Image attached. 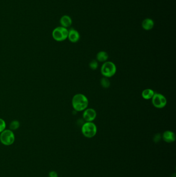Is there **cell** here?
Returning a JSON list of instances; mask_svg holds the SVG:
<instances>
[{
    "instance_id": "obj_1",
    "label": "cell",
    "mask_w": 176,
    "mask_h": 177,
    "mask_svg": "<svg viewBox=\"0 0 176 177\" xmlns=\"http://www.w3.org/2000/svg\"><path fill=\"white\" fill-rule=\"evenodd\" d=\"M89 105L87 97L83 94H76L72 99V105L76 111H83L87 108Z\"/></svg>"
},
{
    "instance_id": "obj_2",
    "label": "cell",
    "mask_w": 176,
    "mask_h": 177,
    "mask_svg": "<svg viewBox=\"0 0 176 177\" xmlns=\"http://www.w3.org/2000/svg\"><path fill=\"white\" fill-rule=\"evenodd\" d=\"M101 73L103 77L111 78L116 73V66L111 61H106L102 65L101 67Z\"/></svg>"
},
{
    "instance_id": "obj_3",
    "label": "cell",
    "mask_w": 176,
    "mask_h": 177,
    "mask_svg": "<svg viewBox=\"0 0 176 177\" xmlns=\"http://www.w3.org/2000/svg\"><path fill=\"white\" fill-rule=\"evenodd\" d=\"M82 133L85 137L91 138L94 137L97 132V127L93 122H86L82 126Z\"/></svg>"
},
{
    "instance_id": "obj_4",
    "label": "cell",
    "mask_w": 176,
    "mask_h": 177,
    "mask_svg": "<svg viewBox=\"0 0 176 177\" xmlns=\"http://www.w3.org/2000/svg\"><path fill=\"white\" fill-rule=\"evenodd\" d=\"M15 141V134L10 130H6L1 133L0 141L3 145L7 146L12 145Z\"/></svg>"
},
{
    "instance_id": "obj_5",
    "label": "cell",
    "mask_w": 176,
    "mask_h": 177,
    "mask_svg": "<svg viewBox=\"0 0 176 177\" xmlns=\"http://www.w3.org/2000/svg\"><path fill=\"white\" fill-rule=\"evenodd\" d=\"M52 37L57 42H63L68 38V30L64 27H57L53 30Z\"/></svg>"
},
{
    "instance_id": "obj_6",
    "label": "cell",
    "mask_w": 176,
    "mask_h": 177,
    "mask_svg": "<svg viewBox=\"0 0 176 177\" xmlns=\"http://www.w3.org/2000/svg\"><path fill=\"white\" fill-rule=\"evenodd\" d=\"M151 100L153 106L158 109L164 108L167 103V99L164 95L158 93H155Z\"/></svg>"
},
{
    "instance_id": "obj_7",
    "label": "cell",
    "mask_w": 176,
    "mask_h": 177,
    "mask_svg": "<svg viewBox=\"0 0 176 177\" xmlns=\"http://www.w3.org/2000/svg\"><path fill=\"white\" fill-rule=\"evenodd\" d=\"M97 117L96 111L93 108H90L84 110L83 118L86 122H93L95 120Z\"/></svg>"
},
{
    "instance_id": "obj_8",
    "label": "cell",
    "mask_w": 176,
    "mask_h": 177,
    "mask_svg": "<svg viewBox=\"0 0 176 177\" xmlns=\"http://www.w3.org/2000/svg\"><path fill=\"white\" fill-rule=\"evenodd\" d=\"M68 40L72 43H76L80 40V35L78 31L75 30V28H70L68 30Z\"/></svg>"
},
{
    "instance_id": "obj_9",
    "label": "cell",
    "mask_w": 176,
    "mask_h": 177,
    "mask_svg": "<svg viewBox=\"0 0 176 177\" xmlns=\"http://www.w3.org/2000/svg\"><path fill=\"white\" fill-rule=\"evenodd\" d=\"M163 140L167 143H171L175 141L176 136L174 132L170 130H166L163 134Z\"/></svg>"
},
{
    "instance_id": "obj_10",
    "label": "cell",
    "mask_w": 176,
    "mask_h": 177,
    "mask_svg": "<svg viewBox=\"0 0 176 177\" xmlns=\"http://www.w3.org/2000/svg\"><path fill=\"white\" fill-rule=\"evenodd\" d=\"M155 25V22L152 19L146 18L143 20L141 23L142 28L146 31L151 30Z\"/></svg>"
},
{
    "instance_id": "obj_11",
    "label": "cell",
    "mask_w": 176,
    "mask_h": 177,
    "mask_svg": "<svg viewBox=\"0 0 176 177\" xmlns=\"http://www.w3.org/2000/svg\"><path fill=\"white\" fill-rule=\"evenodd\" d=\"M60 24L62 27L67 28L72 25V20L70 16L68 15H64L60 19Z\"/></svg>"
},
{
    "instance_id": "obj_12",
    "label": "cell",
    "mask_w": 176,
    "mask_h": 177,
    "mask_svg": "<svg viewBox=\"0 0 176 177\" xmlns=\"http://www.w3.org/2000/svg\"><path fill=\"white\" fill-rule=\"evenodd\" d=\"M155 92L151 88H146L141 93V96L143 99L146 100H151L153 95H155Z\"/></svg>"
},
{
    "instance_id": "obj_13",
    "label": "cell",
    "mask_w": 176,
    "mask_h": 177,
    "mask_svg": "<svg viewBox=\"0 0 176 177\" xmlns=\"http://www.w3.org/2000/svg\"><path fill=\"white\" fill-rule=\"evenodd\" d=\"M108 58V55L105 51H101L97 54L96 60L100 62H106Z\"/></svg>"
},
{
    "instance_id": "obj_14",
    "label": "cell",
    "mask_w": 176,
    "mask_h": 177,
    "mask_svg": "<svg viewBox=\"0 0 176 177\" xmlns=\"http://www.w3.org/2000/svg\"><path fill=\"white\" fill-rule=\"evenodd\" d=\"M100 84H101L102 87L104 88H108L110 87L111 82H110L108 78L103 77V78L101 79Z\"/></svg>"
},
{
    "instance_id": "obj_15",
    "label": "cell",
    "mask_w": 176,
    "mask_h": 177,
    "mask_svg": "<svg viewBox=\"0 0 176 177\" xmlns=\"http://www.w3.org/2000/svg\"><path fill=\"white\" fill-rule=\"evenodd\" d=\"M19 127H20V122L17 120H13L12 121L9 126L10 130H17Z\"/></svg>"
},
{
    "instance_id": "obj_16",
    "label": "cell",
    "mask_w": 176,
    "mask_h": 177,
    "mask_svg": "<svg viewBox=\"0 0 176 177\" xmlns=\"http://www.w3.org/2000/svg\"><path fill=\"white\" fill-rule=\"evenodd\" d=\"M89 66L92 70H96L98 67V61L96 60H93L89 64Z\"/></svg>"
},
{
    "instance_id": "obj_17",
    "label": "cell",
    "mask_w": 176,
    "mask_h": 177,
    "mask_svg": "<svg viewBox=\"0 0 176 177\" xmlns=\"http://www.w3.org/2000/svg\"><path fill=\"white\" fill-rule=\"evenodd\" d=\"M6 127V124L3 119L0 118V133L5 130Z\"/></svg>"
},
{
    "instance_id": "obj_18",
    "label": "cell",
    "mask_w": 176,
    "mask_h": 177,
    "mask_svg": "<svg viewBox=\"0 0 176 177\" xmlns=\"http://www.w3.org/2000/svg\"><path fill=\"white\" fill-rule=\"evenodd\" d=\"M49 177H58V174L55 171H51L49 173Z\"/></svg>"
},
{
    "instance_id": "obj_19",
    "label": "cell",
    "mask_w": 176,
    "mask_h": 177,
    "mask_svg": "<svg viewBox=\"0 0 176 177\" xmlns=\"http://www.w3.org/2000/svg\"><path fill=\"white\" fill-rule=\"evenodd\" d=\"M160 138H161V136H160V135L159 134H157L155 136V141L156 142L157 141H159L160 140Z\"/></svg>"
}]
</instances>
